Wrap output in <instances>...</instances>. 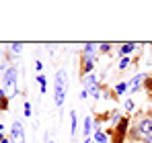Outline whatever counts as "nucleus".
Returning <instances> with one entry per match:
<instances>
[{"label":"nucleus","mask_w":152,"mask_h":143,"mask_svg":"<svg viewBox=\"0 0 152 143\" xmlns=\"http://www.w3.org/2000/svg\"><path fill=\"white\" fill-rule=\"evenodd\" d=\"M146 135H152V119L150 117H146V119H140L138 121V125H136V129L132 131V137L134 139H142V137H146Z\"/></svg>","instance_id":"f257e3e1"},{"label":"nucleus","mask_w":152,"mask_h":143,"mask_svg":"<svg viewBox=\"0 0 152 143\" xmlns=\"http://www.w3.org/2000/svg\"><path fill=\"white\" fill-rule=\"evenodd\" d=\"M127 125H129V121L121 119L117 123V127L109 129V133L113 135V143H124V139H126V135H127Z\"/></svg>","instance_id":"f03ea898"},{"label":"nucleus","mask_w":152,"mask_h":143,"mask_svg":"<svg viewBox=\"0 0 152 143\" xmlns=\"http://www.w3.org/2000/svg\"><path fill=\"white\" fill-rule=\"evenodd\" d=\"M10 137H12V141L17 139L19 143H25V137H23V125H21V121H15V123H12V127H10Z\"/></svg>","instance_id":"7ed1b4c3"},{"label":"nucleus","mask_w":152,"mask_h":143,"mask_svg":"<svg viewBox=\"0 0 152 143\" xmlns=\"http://www.w3.org/2000/svg\"><path fill=\"white\" fill-rule=\"evenodd\" d=\"M93 68H95V57H93V55H82L80 76H84V78H86V74H88V72H93Z\"/></svg>","instance_id":"20e7f679"},{"label":"nucleus","mask_w":152,"mask_h":143,"mask_svg":"<svg viewBox=\"0 0 152 143\" xmlns=\"http://www.w3.org/2000/svg\"><path fill=\"white\" fill-rule=\"evenodd\" d=\"M56 86H62V88L68 86V74H66V70L56 72Z\"/></svg>","instance_id":"39448f33"},{"label":"nucleus","mask_w":152,"mask_h":143,"mask_svg":"<svg viewBox=\"0 0 152 143\" xmlns=\"http://www.w3.org/2000/svg\"><path fill=\"white\" fill-rule=\"evenodd\" d=\"M15 82H17V68L12 66V68H8L6 74H4V84L6 86H12Z\"/></svg>","instance_id":"423d86ee"},{"label":"nucleus","mask_w":152,"mask_h":143,"mask_svg":"<svg viewBox=\"0 0 152 143\" xmlns=\"http://www.w3.org/2000/svg\"><path fill=\"white\" fill-rule=\"evenodd\" d=\"M64 100H66V88L56 86V104H58V106H62V104H64Z\"/></svg>","instance_id":"0eeeda50"},{"label":"nucleus","mask_w":152,"mask_h":143,"mask_svg":"<svg viewBox=\"0 0 152 143\" xmlns=\"http://www.w3.org/2000/svg\"><path fill=\"white\" fill-rule=\"evenodd\" d=\"M142 80H144V74H138L132 78V84H129V92H136L140 86H142Z\"/></svg>","instance_id":"6e6552de"},{"label":"nucleus","mask_w":152,"mask_h":143,"mask_svg":"<svg viewBox=\"0 0 152 143\" xmlns=\"http://www.w3.org/2000/svg\"><path fill=\"white\" fill-rule=\"evenodd\" d=\"M82 86H84V90L88 92V90H91L93 86H97V78H95L93 74H88V76L84 78V82H82Z\"/></svg>","instance_id":"1a4fd4ad"},{"label":"nucleus","mask_w":152,"mask_h":143,"mask_svg":"<svg viewBox=\"0 0 152 143\" xmlns=\"http://www.w3.org/2000/svg\"><path fill=\"white\" fill-rule=\"evenodd\" d=\"M91 131H93V119H86V121H84V129H82V135H84V137L88 139Z\"/></svg>","instance_id":"9d476101"},{"label":"nucleus","mask_w":152,"mask_h":143,"mask_svg":"<svg viewBox=\"0 0 152 143\" xmlns=\"http://www.w3.org/2000/svg\"><path fill=\"white\" fill-rule=\"evenodd\" d=\"M134 49H136V43H124V45H121V49H119V51H121V53H124V55H126V53H132V51H134Z\"/></svg>","instance_id":"9b49d317"},{"label":"nucleus","mask_w":152,"mask_h":143,"mask_svg":"<svg viewBox=\"0 0 152 143\" xmlns=\"http://www.w3.org/2000/svg\"><path fill=\"white\" fill-rule=\"evenodd\" d=\"M95 143H107V135L101 133V131H97L95 133Z\"/></svg>","instance_id":"f8f14e48"},{"label":"nucleus","mask_w":152,"mask_h":143,"mask_svg":"<svg viewBox=\"0 0 152 143\" xmlns=\"http://www.w3.org/2000/svg\"><path fill=\"white\" fill-rule=\"evenodd\" d=\"M95 47H97V45L86 43V45H84V51H82V55H93V53H95Z\"/></svg>","instance_id":"ddd939ff"},{"label":"nucleus","mask_w":152,"mask_h":143,"mask_svg":"<svg viewBox=\"0 0 152 143\" xmlns=\"http://www.w3.org/2000/svg\"><path fill=\"white\" fill-rule=\"evenodd\" d=\"M0 108H2V110H6V108H8V100H6V96H4L2 90H0Z\"/></svg>","instance_id":"4468645a"},{"label":"nucleus","mask_w":152,"mask_h":143,"mask_svg":"<svg viewBox=\"0 0 152 143\" xmlns=\"http://www.w3.org/2000/svg\"><path fill=\"white\" fill-rule=\"evenodd\" d=\"M126 88H127V84H117L115 92H117V94H124V92H126Z\"/></svg>","instance_id":"2eb2a0df"},{"label":"nucleus","mask_w":152,"mask_h":143,"mask_svg":"<svg viewBox=\"0 0 152 143\" xmlns=\"http://www.w3.org/2000/svg\"><path fill=\"white\" fill-rule=\"evenodd\" d=\"M10 47H12V51H15V53H21V49H23V45H21V43H12Z\"/></svg>","instance_id":"dca6fc26"},{"label":"nucleus","mask_w":152,"mask_h":143,"mask_svg":"<svg viewBox=\"0 0 152 143\" xmlns=\"http://www.w3.org/2000/svg\"><path fill=\"white\" fill-rule=\"evenodd\" d=\"M144 88H148L152 92V78H146V82H144Z\"/></svg>","instance_id":"f3484780"},{"label":"nucleus","mask_w":152,"mask_h":143,"mask_svg":"<svg viewBox=\"0 0 152 143\" xmlns=\"http://www.w3.org/2000/svg\"><path fill=\"white\" fill-rule=\"evenodd\" d=\"M127 66H129V59H127V57H124V59H121V64H119V68L124 70V68H127Z\"/></svg>","instance_id":"a211bd4d"},{"label":"nucleus","mask_w":152,"mask_h":143,"mask_svg":"<svg viewBox=\"0 0 152 143\" xmlns=\"http://www.w3.org/2000/svg\"><path fill=\"white\" fill-rule=\"evenodd\" d=\"M37 82L41 84V88H45V76H37Z\"/></svg>","instance_id":"6ab92c4d"},{"label":"nucleus","mask_w":152,"mask_h":143,"mask_svg":"<svg viewBox=\"0 0 152 143\" xmlns=\"http://www.w3.org/2000/svg\"><path fill=\"white\" fill-rule=\"evenodd\" d=\"M25 117H31V104L25 102Z\"/></svg>","instance_id":"aec40b11"},{"label":"nucleus","mask_w":152,"mask_h":143,"mask_svg":"<svg viewBox=\"0 0 152 143\" xmlns=\"http://www.w3.org/2000/svg\"><path fill=\"white\" fill-rule=\"evenodd\" d=\"M70 117H72V133H76V115L72 113Z\"/></svg>","instance_id":"412c9836"},{"label":"nucleus","mask_w":152,"mask_h":143,"mask_svg":"<svg viewBox=\"0 0 152 143\" xmlns=\"http://www.w3.org/2000/svg\"><path fill=\"white\" fill-rule=\"evenodd\" d=\"M99 47H101V51H109L111 45H109V43H103V45H99Z\"/></svg>","instance_id":"4be33fe9"},{"label":"nucleus","mask_w":152,"mask_h":143,"mask_svg":"<svg viewBox=\"0 0 152 143\" xmlns=\"http://www.w3.org/2000/svg\"><path fill=\"white\" fill-rule=\"evenodd\" d=\"M142 143H152V135H146V137H142Z\"/></svg>","instance_id":"5701e85b"},{"label":"nucleus","mask_w":152,"mask_h":143,"mask_svg":"<svg viewBox=\"0 0 152 143\" xmlns=\"http://www.w3.org/2000/svg\"><path fill=\"white\" fill-rule=\"evenodd\" d=\"M126 108H127V110H132V108H134V102H132V100H127V102H126Z\"/></svg>","instance_id":"b1692460"},{"label":"nucleus","mask_w":152,"mask_h":143,"mask_svg":"<svg viewBox=\"0 0 152 143\" xmlns=\"http://www.w3.org/2000/svg\"><path fill=\"white\" fill-rule=\"evenodd\" d=\"M2 141H4V137H2V135H0V143H2Z\"/></svg>","instance_id":"393cba45"},{"label":"nucleus","mask_w":152,"mask_h":143,"mask_svg":"<svg viewBox=\"0 0 152 143\" xmlns=\"http://www.w3.org/2000/svg\"><path fill=\"white\" fill-rule=\"evenodd\" d=\"M134 143H142V141H134Z\"/></svg>","instance_id":"a878e982"},{"label":"nucleus","mask_w":152,"mask_h":143,"mask_svg":"<svg viewBox=\"0 0 152 143\" xmlns=\"http://www.w3.org/2000/svg\"><path fill=\"white\" fill-rule=\"evenodd\" d=\"M48 143H53V141H51V139H50V141H48Z\"/></svg>","instance_id":"bb28decb"}]
</instances>
